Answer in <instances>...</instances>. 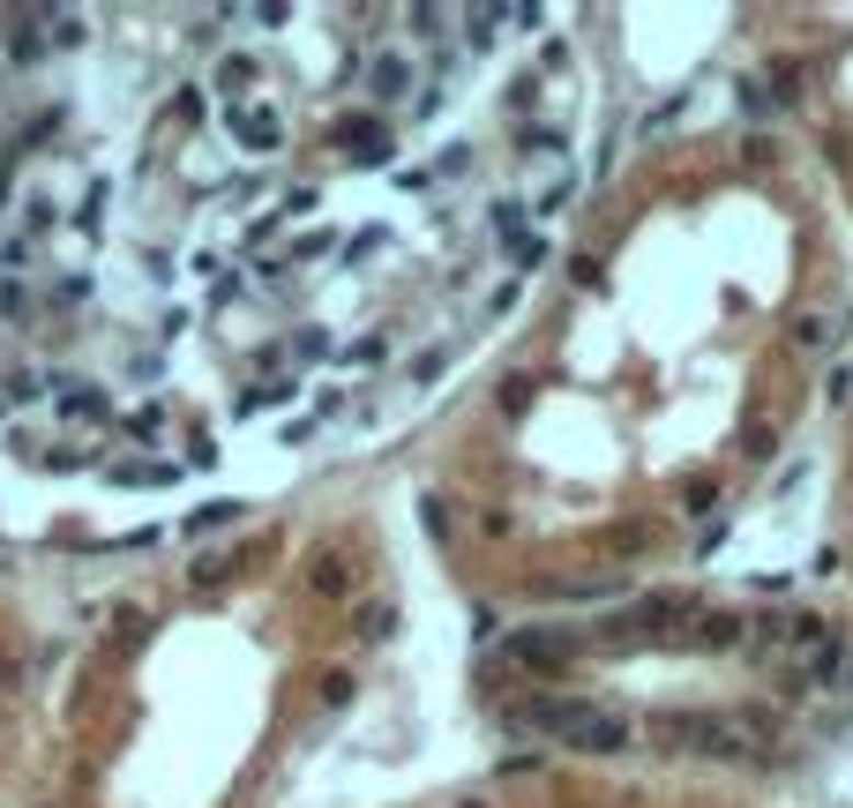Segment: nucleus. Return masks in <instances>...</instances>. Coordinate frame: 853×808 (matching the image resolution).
Segmentation results:
<instances>
[{"mask_svg":"<svg viewBox=\"0 0 853 808\" xmlns=\"http://www.w3.org/2000/svg\"><path fill=\"white\" fill-rule=\"evenodd\" d=\"M651 741L667 756H704V764H749L764 749V733L749 719H726V712H659Z\"/></svg>","mask_w":853,"mask_h":808,"instance_id":"f257e3e1","label":"nucleus"},{"mask_svg":"<svg viewBox=\"0 0 853 808\" xmlns=\"http://www.w3.org/2000/svg\"><path fill=\"white\" fill-rule=\"evenodd\" d=\"M532 726H547L561 749H577V756H622V749H629V719L599 712L584 696H539V704H532Z\"/></svg>","mask_w":853,"mask_h":808,"instance_id":"f03ea898","label":"nucleus"},{"mask_svg":"<svg viewBox=\"0 0 853 808\" xmlns=\"http://www.w3.org/2000/svg\"><path fill=\"white\" fill-rule=\"evenodd\" d=\"M689 599H637V606H622L614 622H606V637L629 644V637H651V629H689Z\"/></svg>","mask_w":853,"mask_h":808,"instance_id":"7ed1b4c3","label":"nucleus"},{"mask_svg":"<svg viewBox=\"0 0 853 808\" xmlns=\"http://www.w3.org/2000/svg\"><path fill=\"white\" fill-rule=\"evenodd\" d=\"M225 128H232L240 150H255V158H270V150L285 143V121H277L270 105H248V98H232V105H225Z\"/></svg>","mask_w":853,"mask_h":808,"instance_id":"20e7f679","label":"nucleus"},{"mask_svg":"<svg viewBox=\"0 0 853 808\" xmlns=\"http://www.w3.org/2000/svg\"><path fill=\"white\" fill-rule=\"evenodd\" d=\"M510 659H524L532 674H561V667L577 659V637H569V629H516Z\"/></svg>","mask_w":853,"mask_h":808,"instance_id":"39448f33","label":"nucleus"},{"mask_svg":"<svg viewBox=\"0 0 853 808\" xmlns=\"http://www.w3.org/2000/svg\"><path fill=\"white\" fill-rule=\"evenodd\" d=\"M405 90H412V68H405L397 53H375V68H367V98L389 105V98H405Z\"/></svg>","mask_w":853,"mask_h":808,"instance_id":"423d86ee","label":"nucleus"},{"mask_svg":"<svg viewBox=\"0 0 853 808\" xmlns=\"http://www.w3.org/2000/svg\"><path fill=\"white\" fill-rule=\"evenodd\" d=\"M338 143L344 150H367V158H389V135L375 121H338Z\"/></svg>","mask_w":853,"mask_h":808,"instance_id":"0eeeda50","label":"nucleus"},{"mask_svg":"<svg viewBox=\"0 0 853 808\" xmlns=\"http://www.w3.org/2000/svg\"><path fill=\"white\" fill-rule=\"evenodd\" d=\"M741 637H749V622H741V614H712L696 644H704V651H726V644H741Z\"/></svg>","mask_w":853,"mask_h":808,"instance_id":"6e6552de","label":"nucleus"},{"mask_svg":"<svg viewBox=\"0 0 853 808\" xmlns=\"http://www.w3.org/2000/svg\"><path fill=\"white\" fill-rule=\"evenodd\" d=\"M315 592H322V599H344V592H352V569H344L338 554H322V561H315Z\"/></svg>","mask_w":853,"mask_h":808,"instance_id":"1a4fd4ad","label":"nucleus"},{"mask_svg":"<svg viewBox=\"0 0 853 808\" xmlns=\"http://www.w3.org/2000/svg\"><path fill=\"white\" fill-rule=\"evenodd\" d=\"M76 232H90V240L105 232V180H98V187H90L83 203H76Z\"/></svg>","mask_w":853,"mask_h":808,"instance_id":"9d476101","label":"nucleus"},{"mask_svg":"<svg viewBox=\"0 0 853 808\" xmlns=\"http://www.w3.org/2000/svg\"><path fill=\"white\" fill-rule=\"evenodd\" d=\"M397 637V606H367L360 614V644H389Z\"/></svg>","mask_w":853,"mask_h":808,"instance_id":"9b49d317","label":"nucleus"},{"mask_svg":"<svg viewBox=\"0 0 853 808\" xmlns=\"http://www.w3.org/2000/svg\"><path fill=\"white\" fill-rule=\"evenodd\" d=\"M113 479L121 487H166V479H180V465H121Z\"/></svg>","mask_w":853,"mask_h":808,"instance_id":"f8f14e48","label":"nucleus"},{"mask_svg":"<svg viewBox=\"0 0 853 808\" xmlns=\"http://www.w3.org/2000/svg\"><path fill=\"white\" fill-rule=\"evenodd\" d=\"M60 412H76V420L90 412V420H98V412H105V397H98V389H83V383H68V389H60Z\"/></svg>","mask_w":853,"mask_h":808,"instance_id":"ddd939ff","label":"nucleus"},{"mask_svg":"<svg viewBox=\"0 0 853 808\" xmlns=\"http://www.w3.org/2000/svg\"><path fill=\"white\" fill-rule=\"evenodd\" d=\"M45 232H53V203L31 195V203H23V240H45Z\"/></svg>","mask_w":853,"mask_h":808,"instance_id":"4468645a","label":"nucleus"},{"mask_svg":"<svg viewBox=\"0 0 853 808\" xmlns=\"http://www.w3.org/2000/svg\"><path fill=\"white\" fill-rule=\"evenodd\" d=\"M794 344H801V352H823V344H831V322H823V315H801V322H794Z\"/></svg>","mask_w":853,"mask_h":808,"instance_id":"2eb2a0df","label":"nucleus"},{"mask_svg":"<svg viewBox=\"0 0 853 808\" xmlns=\"http://www.w3.org/2000/svg\"><path fill=\"white\" fill-rule=\"evenodd\" d=\"M524 217H532V210H524V203H494V232H502L510 248H516V240H524Z\"/></svg>","mask_w":853,"mask_h":808,"instance_id":"dca6fc26","label":"nucleus"},{"mask_svg":"<svg viewBox=\"0 0 853 808\" xmlns=\"http://www.w3.org/2000/svg\"><path fill=\"white\" fill-rule=\"evenodd\" d=\"M232 516H240V502H211V510L187 516V532H217V524H232Z\"/></svg>","mask_w":853,"mask_h":808,"instance_id":"f3484780","label":"nucleus"},{"mask_svg":"<svg viewBox=\"0 0 853 808\" xmlns=\"http://www.w3.org/2000/svg\"><path fill=\"white\" fill-rule=\"evenodd\" d=\"M569 195H577V172H561L555 187H547V195H539V217H555L561 203H569Z\"/></svg>","mask_w":853,"mask_h":808,"instance_id":"a211bd4d","label":"nucleus"},{"mask_svg":"<svg viewBox=\"0 0 853 808\" xmlns=\"http://www.w3.org/2000/svg\"><path fill=\"white\" fill-rule=\"evenodd\" d=\"M457 808H487V801H479V794H465V801H457Z\"/></svg>","mask_w":853,"mask_h":808,"instance_id":"6ab92c4d","label":"nucleus"}]
</instances>
